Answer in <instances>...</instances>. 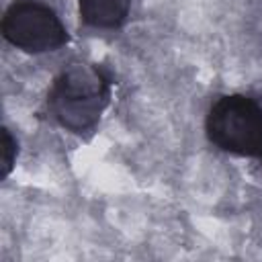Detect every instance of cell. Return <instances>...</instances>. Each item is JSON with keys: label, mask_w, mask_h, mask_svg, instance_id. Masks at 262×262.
<instances>
[{"label": "cell", "mask_w": 262, "mask_h": 262, "mask_svg": "<svg viewBox=\"0 0 262 262\" xmlns=\"http://www.w3.org/2000/svg\"><path fill=\"white\" fill-rule=\"evenodd\" d=\"M113 96V76L98 63L72 61L45 94V115L63 131L84 135L94 131Z\"/></svg>", "instance_id": "cell-1"}, {"label": "cell", "mask_w": 262, "mask_h": 262, "mask_svg": "<svg viewBox=\"0 0 262 262\" xmlns=\"http://www.w3.org/2000/svg\"><path fill=\"white\" fill-rule=\"evenodd\" d=\"M205 135L219 151L262 164V104L242 92L217 96L205 115Z\"/></svg>", "instance_id": "cell-2"}, {"label": "cell", "mask_w": 262, "mask_h": 262, "mask_svg": "<svg viewBox=\"0 0 262 262\" xmlns=\"http://www.w3.org/2000/svg\"><path fill=\"white\" fill-rule=\"evenodd\" d=\"M6 43L18 51L39 55L70 43V33L59 14L41 0H12L0 20Z\"/></svg>", "instance_id": "cell-3"}, {"label": "cell", "mask_w": 262, "mask_h": 262, "mask_svg": "<svg viewBox=\"0 0 262 262\" xmlns=\"http://www.w3.org/2000/svg\"><path fill=\"white\" fill-rule=\"evenodd\" d=\"M129 10L131 0H78L80 20L90 29L117 31L127 23Z\"/></svg>", "instance_id": "cell-4"}, {"label": "cell", "mask_w": 262, "mask_h": 262, "mask_svg": "<svg viewBox=\"0 0 262 262\" xmlns=\"http://www.w3.org/2000/svg\"><path fill=\"white\" fill-rule=\"evenodd\" d=\"M2 143H0V180H6L16 164L18 158V141L10 133L8 127H2Z\"/></svg>", "instance_id": "cell-5"}]
</instances>
